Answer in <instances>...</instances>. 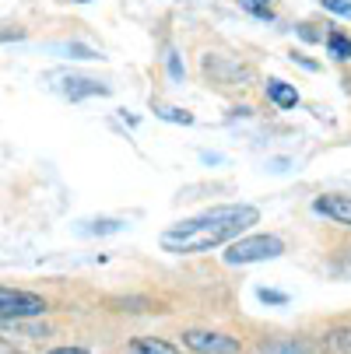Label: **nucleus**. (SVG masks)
<instances>
[{"label": "nucleus", "mask_w": 351, "mask_h": 354, "mask_svg": "<svg viewBox=\"0 0 351 354\" xmlns=\"http://www.w3.org/2000/svg\"><path fill=\"white\" fill-rule=\"evenodd\" d=\"M327 53H330L334 60H351V39L341 35V32H330V35H327Z\"/></svg>", "instance_id": "obj_9"}, {"label": "nucleus", "mask_w": 351, "mask_h": 354, "mask_svg": "<svg viewBox=\"0 0 351 354\" xmlns=\"http://www.w3.org/2000/svg\"><path fill=\"white\" fill-rule=\"evenodd\" d=\"M260 211L249 204H225V207H211L197 218L179 221L176 228H169L162 235V249L169 252H204L211 245H222L228 239H235L239 232H246L249 225H257Z\"/></svg>", "instance_id": "obj_1"}, {"label": "nucleus", "mask_w": 351, "mask_h": 354, "mask_svg": "<svg viewBox=\"0 0 351 354\" xmlns=\"http://www.w3.org/2000/svg\"><path fill=\"white\" fill-rule=\"evenodd\" d=\"M74 4H91V0H74Z\"/></svg>", "instance_id": "obj_20"}, {"label": "nucleus", "mask_w": 351, "mask_h": 354, "mask_svg": "<svg viewBox=\"0 0 351 354\" xmlns=\"http://www.w3.org/2000/svg\"><path fill=\"white\" fill-rule=\"evenodd\" d=\"M46 313V301L32 291L0 288V319H32Z\"/></svg>", "instance_id": "obj_3"}, {"label": "nucleus", "mask_w": 351, "mask_h": 354, "mask_svg": "<svg viewBox=\"0 0 351 354\" xmlns=\"http://www.w3.org/2000/svg\"><path fill=\"white\" fill-rule=\"evenodd\" d=\"M49 81H60L57 88L67 98H88V95H109V84L91 81V77H78V74H49Z\"/></svg>", "instance_id": "obj_5"}, {"label": "nucleus", "mask_w": 351, "mask_h": 354, "mask_svg": "<svg viewBox=\"0 0 351 354\" xmlns=\"http://www.w3.org/2000/svg\"><path fill=\"white\" fill-rule=\"evenodd\" d=\"M25 39V28H8L0 25V42H21Z\"/></svg>", "instance_id": "obj_16"}, {"label": "nucleus", "mask_w": 351, "mask_h": 354, "mask_svg": "<svg viewBox=\"0 0 351 354\" xmlns=\"http://www.w3.org/2000/svg\"><path fill=\"white\" fill-rule=\"evenodd\" d=\"M49 49H57V53H71L74 60H95L98 53L88 46H78V42H60V46H49Z\"/></svg>", "instance_id": "obj_11"}, {"label": "nucleus", "mask_w": 351, "mask_h": 354, "mask_svg": "<svg viewBox=\"0 0 351 354\" xmlns=\"http://www.w3.org/2000/svg\"><path fill=\"white\" fill-rule=\"evenodd\" d=\"M239 8H246L249 15H257V18H264V21L274 18V15H271V0H239Z\"/></svg>", "instance_id": "obj_12"}, {"label": "nucleus", "mask_w": 351, "mask_h": 354, "mask_svg": "<svg viewBox=\"0 0 351 354\" xmlns=\"http://www.w3.org/2000/svg\"><path fill=\"white\" fill-rule=\"evenodd\" d=\"M155 116L159 120H169V123H183V127L193 123V113H186V109H155Z\"/></svg>", "instance_id": "obj_13"}, {"label": "nucleus", "mask_w": 351, "mask_h": 354, "mask_svg": "<svg viewBox=\"0 0 351 354\" xmlns=\"http://www.w3.org/2000/svg\"><path fill=\"white\" fill-rule=\"evenodd\" d=\"M267 98L278 106V109H295L298 106V91L291 88V84H285V81H278V77H271L267 81Z\"/></svg>", "instance_id": "obj_7"}, {"label": "nucleus", "mask_w": 351, "mask_h": 354, "mask_svg": "<svg viewBox=\"0 0 351 354\" xmlns=\"http://www.w3.org/2000/svg\"><path fill=\"white\" fill-rule=\"evenodd\" d=\"M165 64H169V74L179 81V77H183V64H179V53H176V49H169V53H165Z\"/></svg>", "instance_id": "obj_15"}, {"label": "nucleus", "mask_w": 351, "mask_h": 354, "mask_svg": "<svg viewBox=\"0 0 351 354\" xmlns=\"http://www.w3.org/2000/svg\"><path fill=\"white\" fill-rule=\"evenodd\" d=\"M323 8H327V11H334V15L351 18V0H323Z\"/></svg>", "instance_id": "obj_14"}, {"label": "nucleus", "mask_w": 351, "mask_h": 354, "mask_svg": "<svg viewBox=\"0 0 351 354\" xmlns=\"http://www.w3.org/2000/svg\"><path fill=\"white\" fill-rule=\"evenodd\" d=\"M313 211L334 218L337 225H351V196H320L313 200Z\"/></svg>", "instance_id": "obj_6"}, {"label": "nucleus", "mask_w": 351, "mask_h": 354, "mask_svg": "<svg viewBox=\"0 0 351 354\" xmlns=\"http://www.w3.org/2000/svg\"><path fill=\"white\" fill-rule=\"evenodd\" d=\"M130 351H134V354H179L176 344L159 340V337H137V340L130 344Z\"/></svg>", "instance_id": "obj_8"}, {"label": "nucleus", "mask_w": 351, "mask_h": 354, "mask_svg": "<svg viewBox=\"0 0 351 354\" xmlns=\"http://www.w3.org/2000/svg\"><path fill=\"white\" fill-rule=\"evenodd\" d=\"M323 347H327L330 354H351V330H334V333H327Z\"/></svg>", "instance_id": "obj_10"}, {"label": "nucleus", "mask_w": 351, "mask_h": 354, "mask_svg": "<svg viewBox=\"0 0 351 354\" xmlns=\"http://www.w3.org/2000/svg\"><path fill=\"white\" fill-rule=\"evenodd\" d=\"M285 252V242L278 235H246L235 239L225 249V263L228 267H246V263H260V260H274Z\"/></svg>", "instance_id": "obj_2"}, {"label": "nucleus", "mask_w": 351, "mask_h": 354, "mask_svg": "<svg viewBox=\"0 0 351 354\" xmlns=\"http://www.w3.org/2000/svg\"><path fill=\"white\" fill-rule=\"evenodd\" d=\"M49 354H84V351H81V347H53Z\"/></svg>", "instance_id": "obj_19"}, {"label": "nucleus", "mask_w": 351, "mask_h": 354, "mask_svg": "<svg viewBox=\"0 0 351 354\" xmlns=\"http://www.w3.org/2000/svg\"><path fill=\"white\" fill-rule=\"evenodd\" d=\"M183 344L197 354H235L239 351V340L235 337H225V333H211V330H186L183 333Z\"/></svg>", "instance_id": "obj_4"}, {"label": "nucleus", "mask_w": 351, "mask_h": 354, "mask_svg": "<svg viewBox=\"0 0 351 354\" xmlns=\"http://www.w3.org/2000/svg\"><path fill=\"white\" fill-rule=\"evenodd\" d=\"M298 35H303L306 42H316V39H320V35H316V32H313L309 25H303V28H298Z\"/></svg>", "instance_id": "obj_18"}, {"label": "nucleus", "mask_w": 351, "mask_h": 354, "mask_svg": "<svg viewBox=\"0 0 351 354\" xmlns=\"http://www.w3.org/2000/svg\"><path fill=\"white\" fill-rule=\"evenodd\" d=\"M260 301H271V306H281V301H285V295H281V291H267V288H264V291H260Z\"/></svg>", "instance_id": "obj_17"}]
</instances>
